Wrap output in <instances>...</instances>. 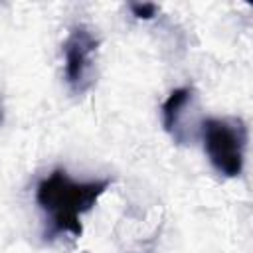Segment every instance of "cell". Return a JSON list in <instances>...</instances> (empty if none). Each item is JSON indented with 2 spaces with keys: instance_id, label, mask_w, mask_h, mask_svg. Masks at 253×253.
Segmentation results:
<instances>
[{
  "instance_id": "5b68a950",
  "label": "cell",
  "mask_w": 253,
  "mask_h": 253,
  "mask_svg": "<svg viewBox=\"0 0 253 253\" xmlns=\"http://www.w3.org/2000/svg\"><path fill=\"white\" fill-rule=\"evenodd\" d=\"M130 12L138 20H152L156 16V12H158V6L152 4V2H132L130 4Z\"/></svg>"
},
{
  "instance_id": "3957f363",
  "label": "cell",
  "mask_w": 253,
  "mask_h": 253,
  "mask_svg": "<svg viewBox=\"0 0 253 253\" xmlns=\"http://www.w3.org/2000/svg\"><path fill=\"white\" fill-rule=\"evenodd\" d=\"M99 38L85 24H75L61 43L63 77L75 95L87 93L97 77Z\"/></svg>"
},
{
  "instance_id": "7a4b0ae2",
  "label": "cell",
  "mask_w": 253,
  "mask_h": 253,
  "mask_svg": "<svg viewBox=\"0 0 253 253\" xmlns=\"http://www.w3.org/2000/svg\"><path fill=\"white\" fill-rule=\"evenodd\" d=\"M200 136L213 170L225 178H237L245 166L247 126L239 117H210L202 121Z\"/></svg>"
},
{
  "instance_id": "6da1fadb",
  "label": "cell",
  "mask_w": 253,
  "mask_h": 253,
  "mask_svg": "<svg viewBox=\"0 0 253 253\" xmlns=\"http://www.w3.org/2000/svg\"><path fill=\"white\" fill-rule=\"evenodd\" d=\"M109 186V178L79 182L61 168H55L53 172L43 176L36 186V204L45 213V219L49 223L45 237L63 233L75 239L81 237L83 213L93 210V206Z\"/></svg>"
},
{
  "instance_id": "277c9868",
  "label": "cell",
  "mask_w": 253,
  "mask_h": 253,
  "mask_svg": "<svg viewBox=\"0 0 253 253\" xmlns=\"http://www.w3.org/2000/svg\"><path fill=\"white\" fill-rule=\"evenodd\" d=\"M160 113L162 126L176 144L188 146L200 136L204 119L200 117V101L194 87L186 85L174 89L162 103Z\"/></svg>"
},
{
  "instance_id": "8992f818",
  "label": "cell",
  "mask_w": 253,
  "mask_h": 253,
  "mask_svg": "<svg viewBox=\"0 0 253 253\" xmlns=\"http://www.w3.org/2000/svg\"><path fill=\"white\" fill-rule=\"evenodd\" d=\"M0 121H2V111H0Z\"/></svg>"
}]
</instances>
